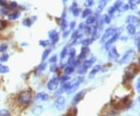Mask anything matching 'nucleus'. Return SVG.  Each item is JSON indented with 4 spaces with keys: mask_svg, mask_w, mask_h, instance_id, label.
Returning a JSON list of instances; mask_svg holds the SVG:
<instances>
[{
    "mask_svg": "<svg viewBox=\"0 0 140 116\" xmlns=\"http://www.w3.org/2000/svg\"><path fill=\"white\" fill-rule=\"evenodd\" d=\"M63 1H64V2H66V1H67V0H63Z\"/></svg>",
    "mask_w": 140,
    "mask_h": 116,
    "instance_id": "nucleus-51",
    "label": "nucleus"
},
{
    "mask_svg": "<svg viewBox=\"0 0 140 116\" xmlns=\"http://www.w3.org/2000/svg\"><path fill=\"white\" fill-rule=\"evenodd\" d=\"M93 4V0H87L86 2H85V6H91Z\"/></svg>",
    "mask_w": 140,
    "mask_h": 116,
    "instance_id": "nucleus-40",
    "label": "nucleus"
},
{
    "mask_svg": "<svg viewBox=\"0 0 140 116\" xmlns=\"http://www.w3.org/2000/svg\"><path fill=\"white\" fill-rule=\"evenodd\" d=\"M0 116H11V115L6 109H2L0 110Z\"/></svg>",
    "mask_w": 140,
    "mask_h": 116,
    "instance_id": "nucleus-28",
    "label": "nucleus"
},
{
    "mask_svg": "<svg viewBox=\"0 0 140 116\" xmlns=\"http://www.w3.org/2000/svg\"><path fill=\"white\" fill-rule=\"evenodd\" d=\"M0 5L2 6H6V0H0Z\"/></svg>",
    "mask_w": 140,
    "mask_h": 116,
    "instance_id": "nucleus-45",
    "label": "nucleus"
},
{
    "mask_svg": "<svg viewBox=\"0 0 140 116\" xmlns=\"http://www.w3.org/2000/svg\"><path fill=\"white\" fill-rule=\"evenodd\" d=\"M73 72H74V67L72 66H69L66 68V69H65V74L70 75L72 73H73Z\"/></svg>",
    "mask_w": 140,
    "mask_h": 116,
    "instance_id": "nucleus-24",
    "label": "nucleus"
},
{
    "mask_svg": "<svg viewBox=\"0 0 140 116\" xmlns=\"http://www.w3.org/2000/svg\"><path fill=\"white\" fill-rule=\"evenodd\" d=\"M9 59V55L7 54H4L2 55L1 56V58H0V60L2 61V62H6V61L8 60Z\"/></svg>",
    "mask_w": 140,
    "mask_h": 116,
    "instance_id": "nucleus-35",
    "label": "nucleus"
},
{
    "mask_svg": "<svg viewBox=\"0 0 140 116\" xmlns=\"http://www.w3.org/2000/svg\"><path fill=\"white\" fill-rule=\"evenodd\" d=\"M20 13H10V14H9L8 15V18L9 19V20H16V19H17L19 16H20Z\"/></svg>",
    "mask_w": 140,
    "mask_h": 116,
    "instance_id": "nucleus-20",
    "label": "nucleus"
},
{
    "mask_svg": "<svg viewBox=\"0 0 140 116\" xmlns=\"http://www.w3.org/2000/svg\"><path fill=\"white\" fill-rule=\"evenodd\" d=\"M75 24H76V23H75V22H72V23H71V26H70V28H71V29H73V28H74V27H75Z\"/></svg>",
    "mask_w": 140,
    "mask_h": 116,
    "instance_id": "nucleus-46",
    "label": "nucleus"
},
{
    "mask_svg": "<svg viewBox=\"0 0 140 116\" xmlns=\"http://www.w3.org/2000/svg\"><path fill=\"white\" fill-rule=\"evenodd\" d=\"M93 41L92 40L91 38L90 39H86V40H84L82 41V44L83 45V46H88V45H91L92 43H93Z\"/></svg>",
    "mask_w": 140,
    "mask_h": 116,
    "instance_id": "nucleus-30",
    "label": "nucleus"
},
{
    "mask_svg": "<svg viewBox=\"0 0 140 116\" xmlns=\"http://www.w3.org/2000/svg\"><path fill=\"white\" fill-rule=\"evenodd\" d=\"M90 52V49L88 48L87 46H84L81 49V52L80 54V56H79V59H85L86 56L87 55V54Z\"/></svg>",
    "mask_w": 140,
    "mask_h": 116,
    "instance_id": "nucleus-13",
    "label": "nucleus"
},
{
    "mask_svg": "<svg viewBox=\"0 0 140 116\" xmlns=\"http://www.w3.org/2000/svg\"><path fill=\"white\" fill-rule=\"evenodd\" d=\"M7 45L6 44H2L1 45H0V52H5V51L7 49Z\"/></svg>",
    "mask_w": 140,
    "mask_h": 116,
    "instance_id": "nucleus-37",
    "label": "nucleus"
},
{
    "mask_svg": "<svg viewBox=\"0 0 140 116\" xmlns=\"http://www.w3.org/2000/svg\"><path fill=\"white\" fill-rule=\"evenodd\" d=\"M31 23H32L31 20H30V19H29V18H27L23 21V24L27 26V27H30L31 26Z\"/></svg>",
    "mask_w": 140,
    "mask_h": 116,
    "instance_id": "nucleus-31",
    "label": "nucleus"
},
{
    "mask_svg": "<svg viewBox=\"0 0 140 116\" xmlns=\"http://www.w3.org/2000/svg\"><path fill=\"white\" fill-rule=\"evenodd\" d=\"M109 51V55H110L111 58H113V59H117L119 56V54L118 53L117 50L114 47H113L112 48H110L108 50Z\"/></svg>",
    "mask_w": 140,
    "mask_h": 116,
    "instance_id": "nucleus-14",
    "label": "nucleus"
},
{
    "mask_svg": "<svg viewBox=\"0 0 140 116\" xmlns=\"http://www.w3.org/2000/svg\"><path fill=\"white\" fill-rule=\"evenodd\" d=\"M48 37H50V39L52 40L53 43L57 42V41L59 40V34H58L55 30H50L48 32Z\"/></svg>",
    "mask_w": 140,
    "mask_h": 116,
    "instance_id": "nucleus-10",
    "label": "nucleus"
},
{
    "mask_svg": "<svg viewBox=\"0 0 140 116\" xmlns=\"http://www.w3.org/2000/svg\"><path fill=\"white\" fill-rule=\"evenodd\" d=\"M95 61H96V58H95L94 56L90 58V59L86 60L83 62V64L82 65V66L79 69V70H78V73H80V74L86 73V72L87 71V69L93 64V62H95Z\"/></svg>",
    "mask_w": 140,
    "mask_h": 116,
    "instance_id": "nucleus-3",
    "label": "nucleus"
},
{
    "mask_svg": "<svg viewBox=\"0 0 140 116\" xmlns=\"http://www.w3.org/2000/svg\"><path fill=\"white\" fill-rule=\"evenodd\" d=\"M126 22L128 23H131L133 25H139V19L135 17L134 16H128L127 18H126Z\"/></svg>",
    "mask_w": 140,
    "mask_h": 116,
    "instance_id": "nucleus-11",
    "label": "nucleus"
},
{
    "mask_svg": "<svg viewBox=\"0 0 140 116\" xmlns=\"http://www.w3.org/2000/svg\"><path fill=\"white\" fill-rule=\"evenodd\" d=\"M136 90H137L139 93H140V77L137 80V83H136Z\"/></svg>",
    "mask_w": 140,
    "mask_h": 116,
    "instance_id": "nucleus-42",
    "label": "nucleus"
},
{
    "mask_svg": "<svg viewBox=\"0 0 140 116\" xmlns=\"http://www.w3.org/2000/svg\"><path fill=\"white\" fill-rule=\"evenodd\" d=\"M100 69V65H97V66H95L93 69H92L91 72L90 73V75H89V77H93L95 75H96V73H97V72Z\"/></svg>",
    "mask_w": 140,
    "mask_h": 116,
    "instance_id": "nucleus-15",
    "label": "nucleus"
},
{
    "mask_svg": "<svg viewBox=\"0 0 140 116\" xmlns=\"http://www.w3.org/2000/svg\"><path fill=\"white\" fill-rule=\"evenodd\" d=\"M127 30L128 32L132 35H134L135 34V25L131 24V23H128V25L127 26Z\"/></svg>",
    "mask_w": 140,
    "mask_h": 116,
    "instance_id": "nucleus-17",
    "label": "nucleus"
},
{
    "mask_svg": "<svg viewBox=\"0 0 140 116\" xmlns=\"http://www.w3.org/2000/svg\"><path fill=\"white\" fill-rule=\"evenodd\" d=\"M103 20H104V22H105L106 23H109L111 22V17L108 15H104Z\"/></svg>",
    "mask_w": 140,
    "mask_h": 116,
    "instance_id": "nucleus-38",
    "label": "nucleus"
},
{
    "mask_svg": "<svg viewBox=\"0 0 140 116\" xmlns=\"http://www.w3.org/2000/svg\"><path fill=\"white\" fill-rule=\"evenodd\" d=\"M66 105V99L63 97H59L54 102V107H55L59 111L63 110Z\"/></svg>",
    "mask_w": 140,
    "mask_h": 116,
    "instance_id": "nucleus-7",
    "label": "nucleus"
},
{
    "mask_svg": "<svg viewBox=\"0 0 140 116\" xmlns=\"http://www.w3.org/2000/svg\"><path fill=\"white\" fill-rule=\"evenodd\" d=\"M9 71V69L8 66L0 65V73H2V74L7 73Z\"/></svg>",
    "mask_w": 140,
    "mask_h": 116,
    "instance_id": "nucleus-23",
    "label": "nucleus"
},
{
    "mask_svg": "<svg viewBox=\"0 0 140 116\" xmlns=\"http://www.w3.org/2000/svg\"><path fill=\"white\" fill-rule=\"evenodd\" d=\"M129 8V6H128V5H126V4H122L121 5V6H119L117 8V9L118 10L119 12H125V11H126Z\"/></svg>",
    "mask_w": 140,
    "mask_h": 116,
    "instance_id": "nucleus-21",
    "label": "nucleus"
},
{
    "mask_svg": "<svg viewBox=\"0 0 140 116\" xmlns=\"http://www.w3.org/2000/svg\"><path fill=\"white\" fill-rule=\"evenodd\" d=\"M39 45L42 47H45L48 45V41H45V40H40L39 41Z\"/></svg>",
    "mask_w": 140,
    "mask_h": 116,
    "instance_id": "nucleus-34",
    "label": "nucleus"
},
{
    "mask_svg": "<svg viewBox=\"0 0 140 116\" xmlns=\"http://www.w3.org/2000/svg\"><path fill=\"white\" fill-rule=\"evenodd\" d=\"M55 69H56V66H51V71H52V72H54V70H55Z\"/></svg>",
    "mask_w": 140,
    "mask_h": 116,
    "instance_id": "nucleus-47",
    "label": "nucleus"
},
{
    "mask_svg": "<svg viewBox=\"0 0 140 116\" xmlns=\"http://www.w3.org/2000/svg\"><path fill=\"white\" fill-rule=\"evenodd\" d=\"M118 38V34L115 33L111 37V39L109 40L105 44V48H106V50H107V51H108L109 49H110L111 45H112V44H113Z\"/></svg>",
    "mask_w": 140,
    "mask_h": 116,
    "instance_id": "nucleus-9",
    "label": "nucleus"
},
{
    "mask_svg": "<svg viewBox=\"0 0 140 116\" xmlns=\"http://www.w3.org/2000/svg\"><path fill=\"white\" fill-rule=\"evenodd\" d=\"M56 62H57V56H56V55L52 56V57L49 59V62H50V63H55Z\"/></svg>",
    "mask_w": 140,
    "mask_h": 116,
    "instance_id": "nucleus-39",
    "label": "nucleus"
},
{
    "mask_svg": "<svg viewBox=\"0 0 140 116\" xmlns=\"http://www.w3.org/2000/svg\"><path fill=\"white\" fill-rule=\"evenodd\" d=\"M18 101L22 104H27L31 101V94L29 91H24L20 93L18 96Z\"/></svg>",
    "mask_w": 140,
    "mask_h": 116,
    "instance_id": "nucleus-4",
    "label": "nucleus"
},
{
    "mask_svg": "<svg viewBox=\"0 0 140 116\" xmlns=\"http://www.w3.org/2000/svg\"><path fill=\"white\" fill-rule=\"evenodd\" d=\"M139 62H140V59H139Z\"/></svg>",
    "mask_w": 140,
    "mask_h": 116,
    "instance_id": "nucleus-52",
    "label": "nucleus"
},
{
    "mask_svg": "<svg viewBox=\"0 0 140 116\" xmlns=\"http://www.w3.org/2000/svg\"><path fill=\"white\" fill-rule=\"evenodd\" d=\"M80 9H79V8H75V9H73V15L75 16H78L80 15Z\"/></svg>",
    "mask_w": 140,
    "mask_h": 116,
    "instance_id": "nucleus-36",
    "label": "nucleus"
},
{
    "mask_svg": "<svg viewBox=\"0 0 140 116\" xmlns=\"http://www.w3.org/2000/svg\"><path fill=\"white\" fill-rule=\"evenodd\" d=\"M95 21H96V17H95L94 16H89L86 20V23L88 25L93 24Z\"/></svg>",
    "mask_w": 140,
    "mask_h": 116,
    "instance_id": "nucleus-18",
    "label": "nucleus"
},
{
    "mask_svg": "<svg viewBox=\"0 0 140 116\" xmlns=\"http://www.w3.org/2000/svg\"><path fill=\"white\" fill-rule=\"evenodd\" d=\"M107 3V0H100V2H99V6H98L99 11H101L106 6Z\"/></svg>",
    "mask_w": 140,
    "mask_h": 116,
    "instance_id": "nucleus-19",
    "label": "nucleus"
},
{
    "mask_svg": "<svg viewBox=\"0 0 140 116\" xmlns=\"http://www.w3.org/2000/svg\"><path fill=\"white\" fill-rule=\"evenodd\" d=\"M116 10V8L114 7V6H111V7L108 10V13H109V14H113V13H114V11Z\"/></svg>",
    "mask_w": 140,
    "mask_h": 116,
    "instance_id": "nucleus-43",
    "label": "nucleus"
},
{
    "mask_svg": "<svg viewBox=\"0 0 140 116\" xmlns=\"http://www.w3.org/2000/svg\"><path fill=\"white\" fill-rule=\"evenodd\" d=\"M137 46H138V48H139L140 49V40L139 41H138V43H137Z\"/></svg>",
    "mask_w": 140,
    "mask_h": 116,
    "instance_id": "nucleus-48",
    "label": "nucleus"
},
{
    "mask_svg": "<svg viewBox=\"0 0 140 116\" xmlns=\"http://www.w3.org/2000/svg\"><path fill=\"white\" fill-rule=\"evenodd\" d=\"M49 98L48 94H46L45 92H40V93H38L36 96H35V100L36 101H47V99Z\"/></svg>",
    "mask_w": 140,
    "mask_h": 116,
    "instance_id": "nucleus-12",
    "label": "nucleus"
},
{
    "mask_svg": "<svg viewBox=\"0 0 140 116\" xmlns=\"http://www.w3.org/2000/svg\"><path fill=\"white\" fill-rule=\"evenodd\" d=\"M5 27H6V22L0 20V30L4 29Z\"/></svg>",
    "mask_w": 140,
    "mask_h": 116,
    "instance_id": "nucleus-41",
    "label": "nucleus"
},
{
    "mask_svg": "<svg viewBox=\"0 0 140 116\" xmlns=\"http://www.w3.org/2000/svg\"><path fill=\"white\" fill-rule=\"evenodd\" d=\"M70 79V77L69 76H67V75H64V76H62L61 77V79H60V81H61V83H66V82H68V80H69Z\"/></svg>",
    "mask_w": 140,
    "mask_h": 116,
    "instance_id": "nucleus-32",
    "label": "nucleus"
},
{
    "mask_svg": "<svg viewBox=\"0 0 140 116\" xmlns=\"http://www.w3.org/2000/svg\"><path fill=\"white\" fill-rule=\"evenodd\" d=\"M67 53H68V48H67V47H66V48H64L62 49V51H61V53H60L61 60H62V59H65V58H66V56L67 55Z\"/></svg>",
    "mask_w": 140,
    "mask_h": 116,
    "instance_id": "nucleus-22",
    "label": "nucleus"
},
{
    "mask_svg": "<svg viewBox=\"0 0 140 116\" xmlns=\"http://www.w3.org/2000/svg\"><path fill=\"white\" fill-rule=\"evenodd\" d=\"M135 55L136 54L134 50H129L124 55V56L121 58V59L119 61V62L121 64H126L131 62L135 58Z\"/></svg>",
    "mask_w": 140,
    "mask_h": 116,
    "instance_id": "nucleus-2",
    "label": "nucleus"
},
{
    "mask_svg": "<svg viewBox=\"0 0 140 116\" xmlns=\"http://www.w3.org/2000/svg\"><path fill=\"white\" fill-rule=\"evenodd\" d=\"M138 100H139V102H140V96H139V98H138Z\"/></svg>",
    "mask_w": 140,
    "mask_h": 116,
    "instance_id": "nucleus-50",
    "label": "nucleus"
},
{
    "mask_svg": "<svg viewBox=\"0 0 140 116\" xmlns=\"http://www.w3.org/2000/svg\"><path fill=\"white\" fill-rule=\"evenodd\" d=\"M46 66H47V64L46 63H44V62H43V63H41L40 65V66H38V68H37V70L38 71H43V70H44V69L46 68Z\"/></svg>",
    "mask_w": 140,
    "mask_h": 116,
    "instance_id": "nucleus-33",
    "label": "nucleus"
},
{
    "mask_svg": "<svg viewBox=\"0 0 140 116\" xmlns=\"http://www.w3.org/2000/svg\"><path fill=\"white\" fill-rule=\"evenodd\" d=\"M18 6V4L16 3V2H12L11 4H10V7H11L12 9H15Z\"/></svg>",
    "mask_w": 140,
    "mask_h": 116,
    "instance_id": "nucleus-44",
    "label": "nucleus"
},
{
    "mask_svg": "<svg viewBox=\"0 0 140 116\" xmlns=\"http://www.w3.org/2000/svg\"><path fill=\"white\" fill-rule=\"evenodd\" d=\"M90 13H91V9L87 8L86 9H84V11L83 12V15H82V16H83V18L87 17L88 16L90 15Z\"/></svg>",
    "mask_w": 140,
    "mask_h": 116,
    "instance_id": "nucleus-27",
    "label": "nucleus"
},
{
    "mask_svg": "<svg viewBox=\"0 0 140 116\" xmlns=\"http://www.w3.org/2000/svg\"><path fill=\"white\" fill-rule=\"evenodd\" d=\"M67 22H66V20L65 18H62L61 19V30H65V29L67 27Z\"/></svg>",
    "mask_w": 140,
    "mask_h": 116,
    "instance_id": "nucleus-29",
    "label": "nucleus"
},
{
    "mask_svg": "<svg viewBox=\"0 0 140 116\" xmlns=\"http://www.w3.org/2000/svg\"><path fill=\"white\" fill-rule=\"evenodd\" d=\"M59 78L56 76H54L53 78H52L48 83L47 84V89L50 90H54L58 88V86H59Z\"/></svg>",
    "mask_w": 140,
    "mask_h": 116,
    "instance_id": "nucleus-6",
    "label": "nucleus"
},
{
    "mask_svg": "<svg viewBox=\"0 0 140 116\" xmlns=\"http://www.w3.org/2000/svg\"><path fill=\"white\" fill-rule=\"evenodd\" d=\"M51 53V49H46L44 51V52L42 54V60L44 61L47 57H48L49 54Z\"/></svg>",
    "mask_w": 140,
    "mask_h": 116,
    "instance_id": "nucleus-25",
    "label": "nucleus"
},
{
    "mask_svg": "<svg viewBox=\"0 0 140 116\" xmlns=\"http://www.w3.org/2000/svg\"><path fill=\"white\" fill-rule=\"evenodd\" d=\"M42 111H43V107L41 106V105H38V106H37L33 108V113L35 115H40L42 113Z\"/></svg>",
    "mask_w": 140,
    "mask_h": 116,
    "instance_id": "nucleus-16",
    "label": "nucleus"
},
{
    "mask_svg": "<svg viewBox=\"0 0 140 116\" xmlns=\"http://www.w3.org/2000/svg\"><path fill=\"white\" fill-rule=\"evenodd\" d=\"M128 4H129V8L132 9H136V2L135 0H128Z\"/></svg>",
    "mask_w": 140,
    "mask_h": 116,
    "instance_id": "nucleus-26",
    "label": "nucleus"
},
{
    "mask_svg": "<svg viewBox=\"0 0 140 116\" xmlns=\"http://www.w3.org/2000/svg\"><path fill=\"white\" fill-rule=\"evenodd\" d=\"M84 94H85V91L84 90H82L80 91V93L76 94V95L74 96V97L73 98V101H72V104L73 105H76L79 102L83 99V97H84Z\"/></svg>",
    "mask_w": 140,
    "mask_h": 116,
    "instance_id": "nucleus-8",
    "label": "nucleus"
},
{
    "mask_svg": "<svg viewBox=\"0 0 140 116\" xmlns=\"http://www.w3.org/2000/svg\"><path fill=\"white\" fill-rule=\"evenodd\" d=\"M137 3H139V4H140V0H138V2H137Z\"/></svg>",
    "mask_w": 140,
    "mask_h": 116,
    "instance_id": "nucleus-49",
    "label": "nucleus"
},
{
    "mask_svg": "<svg viewBox=\"0 0 140 116\" xmlns=\"http://www.w3.org/2000/svg\"><path fill=\"white\" fill-rule=\"evenodd\" d=\"M83 78L82 76H77L76 78H74L71 82H69V87L66 90V93L67 94L74 93L78 89L80 85L83 83Z\"/></svg>",
    "mask_w": 140,
    "mask_h": 116,
    "instance_id": "nucleus-1",
    "label": "nucleus"
},
{
    "mask_svg": "<svg viewBox=\"0 0 140 116\" xmlns=\"http://www.w3.org/2000/svg\"><path fill=\"white\" fill-rule=\"evenodd\" d=\"M115 33H116V30L114 28H113V27H110V28L107 29L106 30V31L104 32L103 37H101L100 43H104L105 41H107L111 37L113 36Z\"/></svg>",
    "mask_w": 140,
    "mask_h": 116,
    "instance_id": "nucleus-5",
    "label": "nucleus"
}]
</instances>
